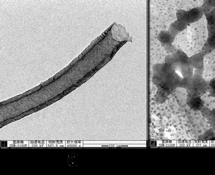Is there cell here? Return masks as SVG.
<instances>
[{
    "instance_id": "6da1fadb",
    "label": "cell",
    "mask_w": 215,
    "mask_h": 175,
    "mask_svg": "<svg viewBox=\"0 0 215 175\" xmlns=\"http://www.w3.org/2000/svg\"><path fill=\"white\" fill-rule=\"evenodd\" d=\"M65 143L64 141H47V146L49 148H63L65 147Z\"/></svg>"
},
{
    "instance_id": "7a4b0ae2",
    "label": "cell",
    "mask_w": 215,
    "mask_h": 175,
    "mask_svg": "<svg viewBox=\"0 0 215 175\" xmlns=\"http://www.w3.org/2000/svg\"><path fill=\"white\" fill-rule=\"evenodd\" d=\"M203 106V103L201 99L199 98H195L191 101V106L192 108L195 109H199L201 108Z\"/></svg>"
},
{
    "instance_id": "3957f363",
    "label": "cell",
    "mask_w": 215,
    "mask_h": 175,
    "mask_svg": "<svg viewBox=\"0 0 215 175\" xmlns=\"http://www.w3.org/2000/svg\"><path fill=\"white\" fill-rule=\"evenodd\" d=\"M83 142L81 141H69L66 142V147H82Z\"/></svg>"
},
{
    "instance_id": "277c9868",
    "label": "cell",
    "mask_w": 215,
    "mask_h": 175,
    "mask_svg": "<svg viewBox=\"0 0 215 175\" xmlns=\"http://www.w3.org/2000/svg\"><path fill=\"white\" fill-rule=\"evenodd\" d=\"M29 146L30 147H43L46 146L45 141H29Z\"/></svg>"
},
{
    "instance_id": "5b68a950",
    "label": "cell",
    "mask_w": 215,
    "mask_h": 175,
    "mask_svg": "<svg viewBox=\"0 0 215 175\" xmlns=\"http://www.w3.org/2000/svg\"><path fill=\"white\" fill-rule=\"evenodd\" d=\"M9 146L11 147L21 148V147H28V144H26V142L25 141H13L12 144H10Z\"/></svg>"
},
{
    "instance_id": "8992f818",
    "label": "cell",
    "mask_w": 215,
    "mask_h": 175,
    "mask_svg": "<svg viewBox=\"0 0 215 175\" xmlns=\"http://www.w3.org/2000/svg\"><path fill=\"white\" fill-rule=\"evenodd\" d=\"M176 133V131L174 127H170L168 130L165 132V135L166 137L169 139H172L175 137V135Z\"/></svg>"
},
{
    "instance_id": "52a82bcc",
    "label": "cell",
    "mask_w": 215,
    "mask_h": 175,
    "mask_svg": "<svg viewBox=\"0 0 215 175\" xmlns=\"http://www.w3.org/2000/svg\"><path fill=\"white\" fill-rule=\"evenodd\" d=\"M210 86L211 88V93L213 96H215V78L213 79L210 82Z\"/></svg>"
},
{
    "instance_id": "ba28073f",
    "label": "cell",
    "mask_w": 215,
    "mask_h": 175,
    "mask_svg": "<svg viewBox=\"0 0 215 175\" xmlns=\"http://www.w3.org/2000/svg\"><path fill=\"white\" fill-rule=\"evenodd\" d=\"M209 43L211 46L215 47V35L210 38Z\"/></svg>"
},
{
    "instance_id": "9c48e42d",
    "label": "cell",
    "mask_w": 215,
    "mask_h": 175,
    "mask_svg": "<svg viewBox=\"0 0 215 175\" xmlns=\"http://www.w3.org/2000/svg\"><path fill=\"white\" fill-rule=\"evenodd\" d=\"M82 84V81H80V82H79V83H77V84H76L75 85V86H80Z\"/></svg>"
}]
</instances>
